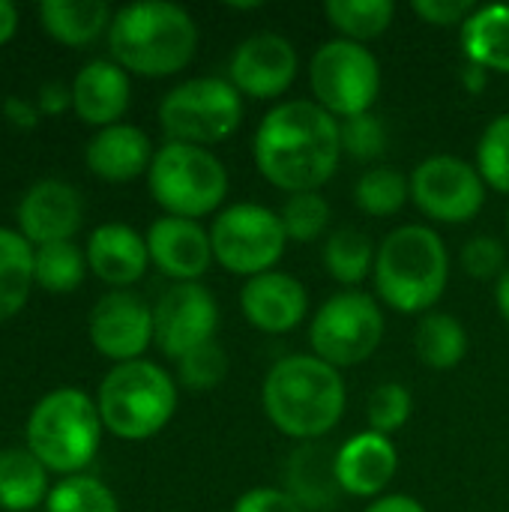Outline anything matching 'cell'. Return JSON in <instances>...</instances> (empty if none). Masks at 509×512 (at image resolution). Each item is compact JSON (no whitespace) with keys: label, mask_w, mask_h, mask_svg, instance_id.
Segmentation results:
<instances>
[{"label":"cell","mask_w":509,"mask_h":512,"mask_svg":"<svg viewBox=\"0 0 509 512\" xmlns=\"http://www.w3.org/2000/svg\"><path fill=\"white\" fill-rule=\"evenodd\" d=\"M339 120L315 99H288L270 108L252 138L258 174L282 192H318L339 168Z\"/></svg>","instance_id":"1"},{"label":"cell","mask_w":509,"mask_h":512,"mask_svg":"<svg viewBox=\"0 0 509 512\" xmlns=\"http://www.w3.org/2000/svg\"><path fill=\"white\" fill-rule=\"evenodd\" d=\"M342 372L315 354H288L276 360L261 387L267 420L300 444L321 441L345 417Z\"/></svg>","instance_id":"2"},{"label":"cell","mask_w":509,"mask_h":512,"mask_svg":"<svg viewBox=\"0 0 509 512\" xmlns=\"http://www.w3.org/2000/svg\"><path fill=\"white\" fill-rule=\"evenodd\" d=\"M108 45L117 66L141 78H168L183 72L198 51L195 18L165 0L129 3L114 12Z\"/></svg>","instance_id":"3"},{"label":"cell","mask_w":509,"mask_h":512,"mask_svg":"<svg viewBox=\"0 0 509 512\" xmlns=\"http://www.w3.org/2000/svg\"><path fill=\"white\" fill-rule=\"evenodd\" d=\"M375 291L399 315H426L444 297L450 282V252L429 225H402L390 231L375 255Z\"/></svg>","instance_id":"4"},{"label":"cell","mask_w":509,"mask_h":512,"mask_svg":"<svg viewBox=\"0 0 509 512\" xmlns=\"http://www.w3.org/2000/svg\"><path fill=\"white\" fill-rule=\"evenodd\" d=\"M102 417L96 402L75 387L42 396L27 417V450L48 468L75 477L102 444Z\"/></svg>","instance_id":"5"},{"label":"cell","mask_w":509,"mask_h":512,"mask_svg":"<svg viewBox=\"0 0 509 512\" xmlns=\"http://www.w3.org/2000/svg\"><path fill=\"white\" fill-rule=\"evenodd\" d=\"M102 426L120 441H147L159 435L177 411V384L150 363H117L99 384L96 399Z\"/></svg>","instance_id":"6"},{"label":"cell","mask_w":509,"mask_h":512,"mask_svg":"<svg viewBox=\"0 0 509 512\" xmlns=\"http://www.w3.org/2000/svg\"><path fill=\"white\" fill-rule=\"evenodd\" d=\"M147 186L168 216L198 222L222 207L228 195V171L213 150L168 141L153 156Z\"/></svg>","instance_id":"7"},{"label":"cell","mask_w":509,"mask_h":512,"mask_svg":"<svg viewBox=\"0 0 509 512\" xmlns=\"http://www.w3.org/2000/svg\"><path fill=\"white\" fill-rule=\"evenodd\" d=\"M243 96L219 75L189 78L165 93L159 102V123L168 141L207 147L228 141L243 126Z\"/></svg>","instance_id":"8"},{"label":"cell","mask_w":509,"mask_h":512,"mask_svg":"<svg viewBox=\"0 0 509 512\" xmlns=\"http://www.w3.org/2000/svg\"><path fill=\"white\" fill-rule=\"evenodd\" d=\"M309 87L327 114L348 120L375 108L381 93V63L366 45L339 36L315 51L309 63Z\"/></svg>","instance_id":"9"},{"label":"cell","mask_w":509,"mask_h":512,"mask_svg":"<svg viewBox=\"0 0 509 512\" xmlns=\"http://www.w3.org/2000/svg\"><path fill=\"white\" fill-rule=\"evenodd\" d=\"M210 243L219 267L252 279L276 270L285 255L288 234L276 210L255 201H240L219 210L210 225Z\"/></svg>","instance_id":"10"},{"label":"cell","mask_w":509,"mask_h":512,"mask_svg":"<svg viewBox=\"0 0 509 512\" xmlns=\"http://www.w3.org/2000/svg\"><path fill=\"white\" fill-rule=\"evenodd\" d=\"M384 312L372 294L339 291L321 303L309 327L312 354L333 369L366 363L384 339Z\"/></svg>","instance_id":"11"},{"label":"cell","mask_w":509,"mask_h":512,"mask_svg":"<svg viewBox=\"0 0 509 512\" xmlns=\"http://www.w3.org/2000/svg\"><path fill=\"white\" fill-rule=\"evenodd\" d=\"M411 201L432 222L465 225L480 216L486 204V183L477 165L450 153H438V156H426L414 168Z\"/></svg>","instance_id":"12"},{"label":"cell","mask_w":509,"mask_h":512,"mask_svg":"<svg viewBox=\"0 0 509 512\" xmlns=\"http://www.w3.org/2000/svg\"><path fill=\"white\" fill-rule=\"evenodd\" d=\"M216 330L219 306L201 282H174L153 306V342L171 360L213 342Z\"/></svg>","instance_id":"13"},{"label":"cell","mask_w":509,"mask_h":512,"mask_svg":"<svg viewBox=\"0 0 509 512\" xmlns=\"http://www.w3.org/2000/svg\"><path fill=\"white\" fill-rule=\"evenodd\" d=\"M297 48L282 33H252L228 60V81L249 99H279L297 78Z\"/></svg>","instance_id":"14"},{"label":"cell","mask_w":509,"mask_h":512,"mask_svg":"<svg viewBox=\"0 0 509 512\" xmlns=\"http://www.w3.org/2000/svg\"><path fill=\"white\" fill-rule=\"evenodd\" d=\"M87 333L102 357L114 363L141 360L153 342V309L129 291H108L93 306Z\"/></svg>","instance_id":"15"},{"label":"cell","mask_w":509,"mask_h":512,"mask_svg":"<svg viewBox=\"0 0 509 512\" xmlns=\"http://www.w3.org/2000/svg\"><path fill=\"white\" fill-rule=\"evenodd\" d=\"M84 204L75 186L63 180L33 183L18 204L21 237L36 249L48 243H66L81 228Z\"/></svg>","instance_id":"16"},{"label":"cell","mask_w":509,"mask_h":512,"mask_svg":"<svg viewBox=\"0 0 509 512\" xmlns=\"http://www.w3.org/2000/svg\"><path fill=\"white\" fill-rule=\"evenodd\" d=\"M243 318L270 336L291 333L309 312V291L306 285L282 270H270L261 276L246 279L240 291Z\"/></svg>","instance_id":"17"},{"label":"cell","mask_w":509,"mask_h":512,"mask_svg":"<svg viewBox=\"0 0 509 512\" xmlns=\"http://www.w3.org/2000/svg\"><path fill=\"white\" fill-rule=\"evenodd\" d=\"M150 264H156L174 282H198L213 258L210 231H204L195 219L162 216L147 231Z\"/></svg>","instance_id":"18"},{"label":"cell","mask_w":509,"mask_h":512,"mask_svg":"<svg viewBox=\"0 0 509 512\" xmlns=\"http://www.w3.org/2000/svg\"><path fill=\"white\" fill-rule=\"evenodd\" d=\"M399 471L396 444L378 432H360L336 450V480L345 495L384 498Z\"/></svg>","instance_id":"19"},{"label":"cell","mask_w":509,"mask_h":512,"mask_svg":"<svg viewBox=\"0 0 509 512\" xmlns=\"http://www.w3.org/2000/svg\"><path fill=\"white\" fill-rule=\"evenodd\" d=\"M129 72L114 60H90L72 81V108L87 126H114L129 108Z\"/></svg>","instance_id":"20"},{"label":"cell","mask_w":509,"mask_h":512,"mask_svg":"<svg viewBox=\"0 0 509 512\" xmlns=\"http://www.w3.org/2000/svg\"><path fill=\"white\" fill-rule=\"evenodd\" d=\"M150 264L147 237H141L135 228L123 222H105L99 225L87 240V267L114 288L135 285Z\"/></svg>","instance_id":"21"},{"label":"cell","mask_w":509,"mask_h":512,"mask_svg":"<svg viewBox=\"0 0 509 512\" xmlns=\"http://www.w3.org/2000/svg\"><path fill=\"white\" fill-rule=\"evenodd\" d=\"M153 144L144 129L132 123H114L99 129L84 150L87 168L108 180V183H126L150 171L153 165Z\"/></svg>","instance_id":"22"},{"label":"cell","mask_w":509,"mask_h":512,"mask_svg":"<svg viewBox=\"0 0 509 512\" xmlns=\"http://www.w3.org/2000/svg\"><path fill=\"white\" fill-rule=\"evenodd\" d=\"M285 492L306 512L330 510L342 492L336 480V450L318 441L300 444L285 462Z\"/></svg>","instance_id":"23"},{"label":"cell","mask_w":509,"mask_h":512,"mask_svg":"<svg viewBox=\"0 0 509 512\" xmlns=\"http://www.w3.org/2000/svg\"><path fill=\"white\" fill-rule=\"evenodd\" d=\"M459 39L468 63L489 72H509V3L477 6L459 27Z\"/></svg>","instance_id":"24"},{"label":"cell","mask_w":509,"mask_h":512,"mask_svg":"<svg viewBox=\"0 0 509 512\" xmlns=\"http://www.w3.org/2000/svg\"><path fill=\"white\" fill-rule=\"evenodd\" d=\"M45 465L27 447L0 450V510L30 512L48 501Z\"/></svg>","instance_id":"25"},{"label":"cell","mask_w":509,"mask_h":512,"mask_svg":"<svg viewBox=\"0 0 509 512\" xmlns=\"http://www.w3.org/2000/svg\"><path fill=\"white\" fill-rule=\"evenodd\" d=\"M39 18L57 42L81 48L99 39V33L111 27L114 15L102 0H45L39 6Z\"/></svg>","instance_id":"26"},{"label":"cell","mask_w":509,"mask_h":512,"mask_svg":"<svg viewBox=\"0 0 509 512\" xmlns=\"http://www.w3.org/2000/svg\"><path fill=\"white\" fill-rule=\"evenodd\" d=\"M414 351L426 369L450 372L468 354V330L447 312H426L414 330Z\"/></svg>","instance_id":"27"},{"label":"cell","mask_w":509,"mask_h":512,"mask_svg":"<svg viewBox=\"0 0 509 512\" xmlns=\"http://www.w3.org/2000/svg\"><path fill=\"white\" fill-rule=\"evenodd\" d=\"M33 288V246L21 231L0 228V321L15 318Z\"/></svg>","instance_id":"28"},{"label":"cell","mask_w":509,"mask_h":512,"mask_svg":"<svg viewBox=\"0 0 509 512\" xmlns=\"http://www.w3.org/2000/svg\"><path fill=\"white\" fill-rule=\"evenodd\" d=\"M378 249L372 246L369 234L357 228H339L324 243V270L339 285H360L375 270Z\"/></svg>","instance_id":"29"},{"label":"cell","mask_w":509,"mask_h":512,"mask_svg":"<svg viewBox=\"0 0 509 512\" xmlns=\"http://www.w3.org/2000/svg\"><path fill=\"white\" fill-rule=\"evenodd\" d=\"M324 15L342 39L366 45L369 39H378L387 33L396 15L393 0H327Z\"/></svg>","instance_id":"30"},{"label":"cell","mask_w":509,"mask_h":512,"mask_svg":"<svg viewBox=\"0 0 509 512\" xmlns=\"http://www.w3.org/2000/svg\"><path fill=\"white\" fill-rule=\"evenodd\" d=\"M87 273V255L72 243H48L33 249V285L48 294H72Z\"/></svg>","instance_id":"31"},{"label":"cell","mask_w":509,"mask_h":512,"mask_svg":"<svg viewBox=\"0 0 509 512\" xmlns=\"http://www.w3.org/2000/svg\"><path fill=\"white\" fill-rule=\"evenodd\" d=\"M411 198V180L390 165H375L354 183V204L375 219L396 216Z\"/></svg>","instance_id":"32"},{"label":"cell","mask_w":509,"mask_h":512,"mask_svg":"<svg viewBox=\"0 0 509 512\" xmlns=\"http://www.w3.org/2000/svg\"><path fill=\"white\" fill-rule=\"evenodd\" d=\"M48 512H120V504L114 498V492L96 480V477H66L60 480L45 501Z\"/></svg>","instance_id":"33"},{"label":"cell","mask_w":509,"mask_h":512,"mask_svg":"<svg viewBox=\"0 0 509 512\" xmlns=\"http://www.w3.org/2000/svg\"><path fill=\"white\" fill-rule=\"evenodd\" d=\"M330 204L321 192H297V195H288L282 210H279V219H282V228L288 234V243H312L318 240L327 225H330Z\"/></svg>","instance_id":"34"},{"label":"cell","mask_w":509,"mask_h":512,"mask_svg":"<svg viewBox=\"0 0 509 512\" xmlns=\"http://www.w3.org/2000/svg\"><path fill=\"white\" fill-rule=\"evenodd\" d=\"M477 171L483 183L509 195V114H498L477 141Z\"/></svg>","instance_id":"35"},{"label":"cell","mask_w":509,"mask_h":512,"mask_svg":"<svg viewBox=\"0 0 509 512\" xmlns=\"http://www.w3.org/2000/svg\"><path fill=\"white\" fill-rule=\"evenodd\" d=\"M411 414H414V396H411V390L405 384L387 381V384H378L369 393V402H366L369 432H378V435L390 438L393 432L405 429Z\"/></svg>","instance_id":"36"},{"label":"cell","mask_w":509,"mask_h":512,"mask_svg":"<svg viewBox=\"0 0 509 512\" xmlns=\"http://www.w3.org/2000/svg\"><path fill=\"white\" fill-rule=\"evenodd\" d=\"M225 375H228V354L216 339L177 360V378L192 393L216 390L225 381Z\"/></svg>","instance_id":"37"},{"label":"cell","mask_w":509,"mask_h":512,"mask_svg":"<svg viewBox=\"0 0 509 512\" xmlns=\"http://www.w3.org/2000/svg\"><path fill=\"white\" fill-rule=\"evenodd\" d=\"M339 135H342V153H348L357 162H375L387 150V129L375 111L339 120Z\"/></svg>","instance_id":"38"},{"label":"cell","mask_w":509,"mask_h":512,"mask_svg":"<svg viewBox=\"0 0 509 512\" xmlns=\"http://www.w3.org/2000/svg\"><path fill=\"white\" fill-rule=\"evenodd\" d=\"M462 270L474 279H492L504 276L507 270V249L492 234H477L462 246Z\"/></svg>","instance_id":"39"},{"label":"cell","mask_w":509,"mask_h":512,"mask_svg":"<svg viewBox=\"0 0 509 512\" xmlns=\"http://www.w3.org/2000/svg\"><path fill=\"white\" fill-rule=\"evenodd\" d=\"M411 6L426 24L435 27H456V24L462 27L477 9V3L471 0H414Z\"/></svg>","instance_id":"40"},{"label":"cell","mask_w":509,"mask_h":512,"mask_svg":"<svg viewBox=\"0 0 509 512\" xmlns=\"http://www.w3.org/2000/svg\"><path fill=\"white\" fill-rule=\"evenodd\" d=\"M231 512H306L285 489H273V486H261V489H249L246 495L237 498Z\"/></svg>","instance_id":"41"},{"label":"cell","mask_w":509,"mask_h":512,"mask_svg":"<svg viewBox=\"0 0 509 512\" xmlns=\"http://www.w3.org/2000/svg\"><path fill=\"white\" fill-rule=\"evenodd\" d=\"M69 105H72V87H66L60 81H48L39 87V99H36L39 114L54 117V114H63Z\"/></svg>","instance_id":"42"},{"label":"cell","mask_w":509,"mask_h":512,"mask_svg":"<svg viewBox=\"0 0 509 512\" xmlns=\"http://www.w3.org/2000/svg\"><path fill=\"white\" fill-rule=\"evenodd\" d=\"M3 114H6V120L12 126H21V129H33L39 123V108L33 102L21 99V96H9L3 102Z\"/></svg>","instance_id":"43"},{"label":"cell","mask_w":509,"mask_h":512,"mask_svg":"<svg viewBox=\"0 0 509 512\" xmlns=\"http://www.w3.org/2000/svg\"><path fill=\"white\" fill-rule=\"evenodd\" d=\"M366 512H429L417 498L411 495H384L378 501H372Z\"/></svg>","instance_id":"44"},{"label":"cell","mask_w":509,"mask_h":512,"mask_svg":"<svg viewBox=\"0 0 509 512\" xmlns=\"http://www.w3.org/2000/svg\"><path fill=\"white\" fill-rule=\"evenodd\" d=\"M462 87L468 90V93H483L486 90V84H489V69H483V66H477V63H465V69H462Z\"/></svg>","instance_id":"45"},{"label":"cell","mask_w":509,"mask_h":512,"mask_svg":"<svg viewBox=\"0 0 509 512\" xmlns=\"http://www.w3.org/2000/svg\"><path fill=\"white\" fill-rule=\"evenodd\" d=\"M15 30H18V12L12 3L0 0V45H6L15 36Z\"/></svg>","instance_id":"46"},{"label":"cell","mask_w":509,"mask_h":512,"mask_svg":"<svg viewBox=\"0 0 509 512\" xmlns=\"http://www.w3.org/2000/svg\"><path fill=\"white\" fill-rule=\"evenodd\" d=\"M495 303H498V312L501 318L509 324V267L504 270V276L498 279V288H495Z\"/></svg>","instance_id":"47"},{"label":"cell","mask_w":509,"mask_h":512,"mask_svg":"<svg viewBox=\"0 0 509 512\" xmlns=\"http://www.w3.org/2000/svg\"><path fill=\"white\" fill-rule=\"evenodd\" d=\"M507 231H509V216H507Z\"/></svg>","instance_id":"48"}]
</instances>
